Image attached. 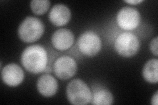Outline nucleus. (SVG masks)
<instances>
[{
  "mask_svg": "<svg viewBox=\"0 0 158 105\" xmlns=\"http://www.w3.org/2000/svg\"><path fill=\"white\" fill-rule=\"evenodd\" d=\"M21 63L31 73L36 74L45 71L48 63L46 49L39 45L27 47L22 53Z\"/></svg>",
  "mask_w": 158,
  "mask_h": 105,
  "instance_id": "nucleus-1",
  "label": "nucleus"
},
{
  "mask_svg": "<svg viewBox=\"0 0 158 105\" xmlns=\"http://www.w3.org/2000/svg\"><path fill=\"white\" fill-rule=\"evenodd\" d=\"M44 32V23L38 18L27 17L20 24L18 34L20 39L26 43L37 41L42 37Z\"/></svg>",
  "mask_w": 158,
  "mask_h": 105,
  "instance_id": "nucleus-2",
  "label": "nucleus"
},
{
  "mask_svg": "<svg viewBox=\"0 0 158 105\" xmlns=\"http://www.w3.org/2000/svg\"><path fill=\"white\" fill-rule=\"evenodd\" d=\"M68 101L73 104L84 105L90 103L92 94L86 83L81 79H73L67 87Z\"/></svg>",
  "mask_w": 158,
  "mask_h": 105,
  "instance_id": "nucleus-3",
  "label": "nucleus"
},
{
  "mask_svg": "<svg viewBox=\"0 0 158 105\" xmlns=\"http://www.w3.org/2000/svg\"><path fill=\"white\" fill-rule=\"evenodd\" d=\"M115 49L117 53L122 57H132L135 55L140 49L139 39L134 34L123 32L117 38Z\"/></svg>",
  "mask_w": 158,
  "mask_h": 105,
  "instance_id": "nucleus-4",
  "label": "nucleus"
},
{
  "mask_svg": "<svg viewBox=\"0 0 158 105\" xmlns=\"http://www.w3.org/2000/svg\"><path fill=\"white\" fill-rule=\"evenodd\" d=\"M77 45L81 52L88 57L95 56L102 48V41L98 35L92 31L84 32L79 37Z\"/></svg>",
  "mask_w": 158,
  "mask_h": 105,
  "instance_id": "nucleus-5",
  "label": "nucleus"
},
{
  "mask_svg": "<svg viewBox=\"0 0 158 105\" xmlns=\"http://www.w3.org/2000/svg\"><path fill=\"white\" fill-rule=\"evenodd\" d=\"M53 71L58 78L67 80L75 75L77 64L73 58L66 55L61 56L54 63Z\"/></svg>",
  "mask_w": 158,
  "mask_h": 105,
  "instance_id": "nucleus-6",
  "label": "nucleus"
},
{
  "mask_svg": "<svg viewBox=\"0 0 158 105\" xmlns=\"http://www.w3.org/2000/svg\"><path fill=\"white\" fill-rule=\"evenodd\" d=\"M117 21L120 28L125 30H132L139 26L140 14L135 8L125 7L118 11Z\"/></svg>",
  "mask_w": 158,
  "mask_h": 105,
  "instance_id": "nucleus-7",
  "label": "nucleus"
},
{
  "mask_svg": "<svg viewBox=\"0 0 158 105\" xmlns=\"http://www.w3.org/2000/svg\"><path fill=\"white\" fill-rule=\"evenodd\" d=\"M24 77L22 68L16 64H9L5 67L2 71L3 82L9 86L15 87L21 84Z\"/></svg>",
  "mask_w": 158,
  "mask_h": 105,
  "instance_id": "nucleus-8",
  "label": "nucleus"
},
{
  "mask_svg": "<svg viewBox=\"0 0 158 105\" xmlns=\"http://www.w3.org/2000/svg\"><path fill=\"white\" fill-rule=\"evenodd\" d=\"M75 38L71 30L61 28L56 31L52 37L53 47L60 51H65L70 48L74 43Z\"/></svg>",
  "mask_w": 158,
  "mask_h": 105,
  "instance_id": "nucleus-9",
  "label": "nucleus"
},
{
  "mask_svg": "<svg viewBox=\"0 0 158 105\" xmlns=\"http://www.w3.org/2000/svg\"><path fill=\"white\" fill-rule=\"evenodd\" d=\"M71 17L70 9L63 4L55 5L49 14L50 21L57 26H61L67 24L70 21Z\"/></svg>",
  "mask_w": 158,
  "mask_h": 105,
  "instance_id": "nucleus-10",
  "label": "nucleus"
},
{
  "mask_svg": "<svg viewBox=\"0 0 158 105\" xmlns=\"http://www.w3.org/2000/svg\"><path fill=\"white\" fill-rule=\"evenodd\" d=\"M37 88L42 95L49 97L55 95L58 89V83L55 78L49 74H44L39 78Z\"/></svg>",
  "mask_w": 158,
  "mask_h": 105,
  "instance_id": "nucleus-11",
  "label": "nucleus"
},
{
  "mask_svg": "<svg viewBox=\"0 0 158 105\" xmlns=\"http://www.w3.org/2000/svg\"><path fill=\"white\" fill-rule=\"evenodd\" d=\"M157 59H152L148 61L143 68V76L147 82L152 83L157 82Z\"/></svg>",
  "mask_w": 158,
  "mask_h": 105,
  "instance_id": "nucleus-12",
  "label": "nucleus"
},
{
  "mask_svg": "<svg viewBox=\"0 0 158 105\" xmlns=\"http://www.w3.org/2000/svg\"><path fill=\"white\" fill-rule=\"evenodd\" d=\"M112 93L107 89H99L94 93L91 103L96 105L112 104L113 103Z\"/></svg>",
  "mask_w": 158,
  "mask_h": 105,
  "instance_id": "nucleus-13",
  "label": "nucleus"
},
{
  "mask_svg": "<svg viewBox=\"0 0 158 105\" xmlns=\"http://www.w3.org/2000/svg\"><path fill=\"white\" fill-rule=\"evenodd\" d=\"M50 6V2L47 0H33L31 2L32 12L36 14L46 13Z\"/></svg>",
  "mask_w": 158,
  "mask_h": 105,
  "instance_id": "nucleus-14",
  "label": "nucleus"
},
{
  "mask_svg": "<svg viewBox=\"0 0 158 105\" xmlns=\"http://www.w3.org/2000/svg\"><path fill=\"white\" fill-rule=\"evenodd\" d=\"M150 49L152 53L156 56H157V37L153 39L150 43Z\"/></svg>",
  "mask_w": 158,
  "mask_h": 105,
  "instance_id": "nucleus-15",
  "label": "nucleus"
},
{
  "mask_svg": "<svg viewBox=\"0 0 158 105\" xmlns=\"http://www.w3.org/2000/svg\"><path fill=\"white\" fill-rule=\"evenodd\" d=\"M158 92L156 91V93L154 95V96L152 97V104H154V105H157L158 103Z\"/></svg>",
  "mask_w": 158,
  "mask_h": 105,
  "instance_id": "nucleus-16",
  "label": "nucleus"
},
{
  "mask_svg": "<svg viewBox=\"0 0 158 105\" xmlns=\"http://www.w3.org/2000/svg\"><path fill=\"white\" fill-rule=\"evenodd\" d=\"M142 2L143 1H142V0H129V1H125V2L131 5H136L142 3Z\"/></svg>",
  "mask_w": 158,
  "mask_h": 105,
  "instance_id": "nucleus-17",
  "label": "nucleus"
}]
</instances>
